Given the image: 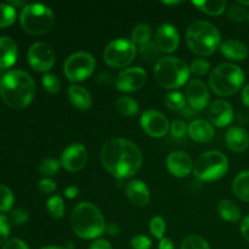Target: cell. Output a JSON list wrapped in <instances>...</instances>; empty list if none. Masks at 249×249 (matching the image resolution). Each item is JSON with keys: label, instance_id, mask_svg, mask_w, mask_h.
<instances>
[{"label": "cell", "instance_id": "6da1fadb", "mask_svg": "<svg viewBox=\"0 0 249 249\" xmlns=\"http://www.w3.org/2000/svg\"><path fill=\"white\" fill-rule=\"evenodd\" d=\"M105 169L116 179H128L135 175L142 165V153L130 140L117 138L107 141L100 153Z\"/></svg>", "mask_w": 249, "mask_h": 249}, {"label": "cell", "instance_id": "7a4b0ae2", "mask_svg": "<svg viewBox=\"0 0 249 249\" xmlns=\"http://www.w3.org/2000/svg\"><path fill=\"white\" fill-rule=\"evenodd\" d=\"M0 95L5 104L11 108H24L33 101L36 95L33 78L24 71H9L1 77Z\"/></svg>", "mask_w": 249, "mask_h": 249}, {"label": "cell", "instance_id": "3957f363", "mask_svg": "<svg viewBox=\"0 0 249 249\" xmlns=\"http://www.w3.org/2000/svg\"><path fill=\"white\" fill-rule=\"evenodd\" d=\"M72 229L83 240H95L106 231V223L100 209L90 202H82L72 212Z\"/></svg>", "mask_w": 249, "mask_h": 249}, {"label": "cell", "instance_id": "277c9868", "mask_svg": "<svg viewBox=\"0 0 249 249\" xmlns=\"http://www.w3.org/2000/svg\"><path fill=\"white\" fill-rule=\"evenodd\" d=\"M186 43L190 50L199 56H209L220 48L221 36L218 28L207 21L192 22L186 31Z\"/></svg>", "mask_w": 249, "mask_h": 249}, {"label": "cell", "instance_id": "5b68a950", "mask_svg": "<svg viewBox=\"0 0 249 249\" xmlns=\"http://www.w3.org/2000/svg\"><path fill=\"white\" fill-rule=\"evenodd\" d=\"M245 73L232 63H221L209 75V88L219 96H231L242 88Z\"/></svg>", "mask_w": 249, "mask_h": 249}, {"label": "cell", "instance_id": "8992f818", "mask_svg": "<svg viewBox=\"0 0 249 249\" xmlns=\"http://www.w3.org/2000/svg\"><path fill=\"white\" fill-rule=\"evenodd\" d=\"M155 78L165 89H178L189 80L190 67L179 57L160 58L155 66Z\"/></svg>", "mask_w": 249, "mask_h": 249}, {"label": "cell", "instance_id": "52a82bcc", "mask_svg": "<svg viewBox=\"0 0 249 249\" xmlns=\"http://www.w3.org/2000/svg\"><path fill=\"white\" fill-rule=\"evenodd\" d=\"M19 23L24 32L32 36H41L53 28L55 15L43 4H28L19 14Z\"/></svg>", "mask_w": 249, "mask_h": 249}, {"label": "cell", "instance_id": "ba28073f", "mask_svg": "<svg viewBox=\"0 0 249 249\" xmlns=\"http://www.w3.org/2000/svg\"><path fill=\"white\" fill-rule=\"evenodd\" d=\"M229 160L219 151H207L198 156L194 164V174L202 181H216L226 174Z\"/></svg>", "mask_w": 249, "mask_h": 249}, {"label": "cell", "instance_id": "9c48e42d", "mask_svg": "<svg viewBox=\"0 0 249 249\" xmlns=\"http://www.w3.org/2000/svg\"><path fill=\"white\" fill-rule=\"evenodd\" d=\"M136 55V45L129 39L118 38L105 49L104 60L109 67L124 68L130 65Z\"/></svg>", "mask_w": 249, "mask_h": 249}, {"label": "cell", "instance_id": "30bf717a", "mask_svg": "<svg viewBox=\"0 0 249 249\" xmlns=\"http://www.w3.org/2000/svg\"><path fill=\"white\" fill-rule=\"evenodd\" d=\"M96 61L94 56L85 51L72 53L63 65V72L70 82H83L94 73Z\"/></svg>", "mask_w": 249, "mask_h": 249}, {"label": "cell", "instance_id": "8fae6325", "mask_svg": "<svg viewBox=\"0 0 249 249\" xmlns=\"http://www.w3.org/2000/svg\"><path fill=\"white\" fill-rule=\"evenodd\" d=\"M27 58L34 71L46 73L55 63V53L49 44L38 41L29 48Z\"/></svg>", "mask_w": 249, "mask_h": 249}, {"label": "cell", "instance_id": "7c38bea8", "mask_svg": "<svg viewBox=\"0 0 249 249\" xmlns=\"http://www.w3.org/2000/svg\"><path fill=\"white\" fill-rule=\"evenodd\" d=\"M147 80V73L141 67L125 68L118 73L116 87L119 91L134 92L140 90Z\"/></svg>", "mask_w": 249, "mask_h": 249}, {"label": "cell", "instance_id": "4fadbf2b", "mask_svg": "<svg viewBox=\"0 0 249 249\" xmlns=\"http://www.w3.org/2000/svg\"><path fill=\"white\" fill-rule=\"evenodd\" d=\"M140 124L142 130L152 138H163L170 129L167 117L160 111L148 109L141 116Z\"/></svg>", "mask_w": 249, "mask_h": 249}, {"label": "cell", "instance_id": "5bb4252c", "mask_svg": "<svg viewBox=\"0 0 249 249\" xmlns=\"http://www.w3.org/2000/svg\"><path fill=\"white\" fill-rule=\"evenodd\" d=\"M88 163V151L82 143H72L61 156V165L71 173L82 170Z\"/></svg>", "mask_w": 249, "mask_h": 249}, {"label": "cell", "instance_id": "9a60e30c", "mask_svg": "<svg viewBox=\"0 0 249 249\" xmlns=\"http://www.w3.org/2000/svg\"><path fill=\"white\" fill-rule=\"evenodd\" d=\"M185 97L189 102L190 107L196 111H201L208 107L209 104V89L206 83L201 79H192L186 85L185 90Z\"/></svg>", "mask_w": 249, "mask_h": 249}, {"label": "cell", "instance_id": "2e32d148", "mask_svg": "<svg viewBox=\"0 0 249 249\" xmlns=\"http://www.w3.org/2000/svg\"><path fill=\"white\" fill-rule=\"evenodd\" d=\"M155 44L160 53H173L177 50L180 44L179 32L169 23L160 24L156 31Z\"/></svg>", "mask_w": 249, "mask_h": 249}, {"label": "cell", "instance_id": "e0dca14e", "mask_svg": "<svg viewBox=\"0 0 249 249\" xmlns=\"http://www.w3.org/2000/svg\"><path fill=\"white\" fill-rule=\"evenodd\" d=\"M209 123L218 128L229 125L233 119V108L230 102L225 100H215L208 106Z\"/></svg>", "mask_w": 249, "mask_h": 249}, {"label": "cell", "instance_id": "ac0fdd59", "mask_svg": "<svg viewBox=\"0 0 249 249\" xmlns=\"http://www.w3.org/2000/svg\"><path fill=\"white\" fill-rule=\"evenodd\" d=\"M167 168L174 177L186 178L194 170V162L189 153L174 151L167 157Z\"/></svg>", "mask_w": 249, "mask_h": 249}, {"label": "cell", "instance_id": "d6986e66", "mask_svg": "<svg viewBox=\"0 0 249 249\" xmlns=\"http://www.w3.org/2000/svg\"><path fill=\"white\" fill-rule=\"evenodd\" d=\"M125 194L129 201L136 207H146L150 203L151 195L147 185L143 181L134 179L129 181L125 186Z\"/></svg>", "mask_w": 249, "mask_h": 249}, {"label": "cell", "instance_id": "ffe728a7", "mask_svg": "<svg viewBox=\"0 0 249 249\" xmlns=\"http://www.w3.org/2000/svg\"><path fill=\"white\" fill-rule=\"evenodd\" d=\"M187 133L194 141L204 143L209 142L214 138L215 131L209 122L204 121V119H195L190 123Z\"/></svg>", "mask_w": 249, "mask_h": 249}, {"label": "cell", "instance_id": "44dd1931", "mask_svg": "<svg viewBox=\"0 0 249 249\" xmlns=\"http://www.w3.org/2000/svg\"><path fill=\"white\" fill-rule=\"evenodd\" d=\"M225 141L228 147L233 152H243L249 146V134L246 129L232 126L226 131Z\"/></svg>", "mask_w": 249, "mask_h": 249}, {"label": "cell", "instance_id": "7402d4cb", "mask_svg": "<svg viewBox=\"0 0 249 249\" xmlns=\"http://www.w3.org/2000/svg\"><path fill=\"white\" fill-rule=\"evenodd\" d=\"M17 60V44L10 36H0V68L6 70Z\"/></svg>", "mask_w": 249, "mask_h": 249}, {"label": "cell", "instance_id": "603a6c76", "mask_svg": "<svg viewBox=\"0 0 249 249\" xmlns=\"http://www.w3.org/2000/svg\"><path fill=\"white\" fill-rule=\"evenodd\" d=\"M220 51L226 58L232 61H243L248 56V49L242 41L228 39L220 44Z\"/></svg>", "mask_w": 249, "mask_h": 249}, {"label": "cell", "instance_id": "cb8c5ba5", "mask_svg": "<svg viewBox=\"0 0 249 249\" xmlns=\"http://www.w3.org/2000/svg\"><path fill=\"white\" fill-rule=\"evenodd\" d=\"M68 97H70L71 104L80 111H87L92 105L90 92L79 85H71L68 88Z\"/></svg>", "mask_w": 249, "mask_h": 249}, {"label": "cell", "instance_id": "d4e9b609", "mask_svg": "<svg viewBox=\"0 0 249 249\" xmlns=\"http://www.w3.org/2000/svg\"><path fill=\"white\" fill-rule=\"evenodd\" d=\"M218 214L223 220L229 223H236L241 219V209L235 202L230 199H223L218 206Z\"/></svg>", "mask_w": 249, "mask_h": 249}, {"label": "cell", "instance_id": "484cf974", "mask_svg": "<svg viewBox=\"0 0 249 249\" xmlns=\"http://www.w3.org/2000/svg\"><path fill=\"white\" fill-rule=\"evenodd\" d=\"M232 191L241 201L249 202V170L240 173L233 179Z\"/></svg>", "mask_w": 249, "mask_h": 249}, {"label": "cell", "instance_id": "4316f807", "mask_svg": "<svg viewBox=\"0 0 249 249\" xmlns=\"http://www.w3.org/2000/svg\"><path fill=\"white\" fill-rule=\"evenodd\" d=\"M116 108L122 116L131 117L139 112V104L130 96H119L116 100Z\"/></svg>", "mask_w": 249, "mask_h": 249}, {"label": "cell", "instance_id": "83f0119b", "mask_svg": "<svg viewBox=\"0 0 249 249\" xmlns=\"http://www.w3.org/2000/svg\"><path fill=\"white\" fill-rule=\"evenodd\" d=\"M192 4L198 10H201L204 14L209 16H218L223 14L226 10V1L225 0H214V1H192Z\"/></svg>", "mask_w": 249, "mask_h": 249}, {"label": "cell", "instance_id": "f1b7e54d", "mask_svg": "<svg viewBox=\"0 0 249 249\" xmlns=\"http://www.w3.org/2000/svg\"><path fill=\"white\" fill-rule=\"evenodd\" d=\"M151 36H152L151 27L146 23H139L138 26L134 27L133 32H131V41L135 45L138 44V45L142 46L150 43Z\"/></svg>", "mask_w": 249, "mask_h": 249}, {"label": "cell", "instance_id": "f546056e", "mask_svg": "<svg viewBox=\"0 0 249 249\" xmlns=\"http://www.w3.org/2000/svg\"><path fill=\"white\" fill-rule=\"evenodd\" d=\"M164 105L168 108L172 109V111H184V109L186 108V97H185L181 92H169V94L164 97Z\"/></svg>", "mask_w": 249, "mask_h": 249}, {"label": "cell", "instance_id": "4dcf8cb0", "mask_svg": "<svg viewBox=\"0 0 249 249\" xmlns=\"http://www.w3.org/2000/svg\"><path fill=\"white\" fill-rule=\"evenodd\" d=\"M46 209H48L49 214L55 219H61L65 215V203H63L62 197L56 195L51 198L48 199L46 202Z\"/></svg>", "mask_w": 249, "mask_h": 249}, {"label": "cell", "instance_id": "1f68e13d", "mask_svg": "<svg viewBox=\"0 0 249 249\" xmlns=\"http://www.w3.org/2000/svg\"><path fill=\"white\" fill-rule=\"evenodd\" d=\"M60 167H61V162H58V160H55V158L48 157V158H44L43 160H40V163H39L38 165V170L43 177L49 178L55 175L56 173L58 172V169H60Z\"/></svg>", "mask_w": 249, "mask_h": 249}, {"label": "cell", "instance_id": "d6a6232c", "mask_svg": "<svg viewBox=\"0 0 249 249\" xmlns=\"http://www.w3.org/2000/svg\"><path fill=\"white\" fill-rule=\"evenodd\" d=\"M16 9L10 6L9 4H0V28L9 27L16 21Z\"/></svg>", "mask_w": 249, "mask_h": 249}, {"label": "cell", "instance_id": "836d02e7", "mask_svg": "<svg viewBox=\"0 0 249 249\" xmlns=\"http://www.w3.org/2000/svg\"><path fill=\"white\" fill-rule=\"evenodd\" d=\"M180 249H211L208 242L198 235H190L182 241Z\"/></svg>", "mask_w": 249, "mask_h": 249}, {"label": "cell", "instance_id": "e575fe53", "mask_svg": "<svg viewBox=\"0 0 249 249\" xmlns=\"http://www.w3.org/2000/svg\"><path fill=\"white\" fill-rule=\"evenodd\" d=\"M15 202L14 194L5 185H0V212H9Z\"/></svg>", "mask_w": 249, "mask_h": 249}, {"label": "cell", "instance_id": "d590c367", "mask_svg": "<svg viewBox=\"0 0 249 249\" xmlns=\"http://www.w3.org/2000/svg\"><path fill=\"white\" fill-rule=\"evenodd\" d=\"M228 17L232 22L240 23V22H245L246 19L249 18V12L242 5H231L228 9Z\"/></svg>", "mask_w": 249, "mask_h": 249}, {"label": "cell", "instance_id": "8d00e7d4", "mask_svg": "<svg viewBox=\"0 0 249 249\" xmlns=\"http://www.w3.org/2000/svg\"><path fill=\"white\" fill-rule=\"evenodd\" d=\"M167 230V225L162 216H153L150 221V231L152 236H155L158 240L164 238V232Z\"/></svg>", "mask_w": 249, "mask_h": 249}, {"label": "cell", "instance_id": "74e56055", "mask_svg": "<svg viewBox=\"0 0 249 249\" xmlns=\"http://www.w3.org/2000/svg\"><path fill=\"white\" fill-rule=\"evenodd\" d=\"M190 67V73H192L196 77H202V75L207 74L211 70V63L206 60V58H196L191 62Z\"/></svg>", "mask_w": 249, "mask_h": 249}, {"label": "cell", "instance_id": "f35d334b", "mask_svg": "<svg viewBox=\"0 0 249 249\" xmlns=\"http://www.w3.org/2000/svg\"><path fill=\"white\" fill-rule=\"evenodd\" d=\"M41 83L46 91H49L50 94H57L61 90V80L53 73H46L41 79Z\"/></svg>", "mask_w": 249, "mask_h": 249}, {"label": "cell", "instance_id": "ab89813d", "mask_svg": "<svg viewBox=\"0 0 249 249\" xmlns=\"http://www.w3.org/2000/svg\"><path fill=\"white\" fill-rule=\"evenodd\" d=\"M187 129H189V126L186 125V123H185L184 121H181V119H177V121H174L172 124H170L169 130L173 138L180 139V138H184L185 134L187 133Z\"/></svg>", "mask_w": 249, "mask_h": 249}, {"label": "cell", "instance_id": "60d3db41", "mask_svg": "<svg viewBox=\"0 0 249 249\" xmlns=\"http://www.w3.org/2000/svg\"><path fill=\"white\" fill-rule=\"evenodd\" d=\"M28 220V212L23 208H17L10 214V223L15 225H23Z\"/></svg>", "mask_w": 249, "mask_h": 249}, {"label": "cell", "instance_id": "b9f144b4", "mask_svg": "<svg viewBox=\"0 0 249 249\" xmlns=\"http://www.w3.org/2000/svg\"><path fill=\"white\" fill-rule=\"evenodd\" d=\"M160 53V51L158 50L156 44H152L151 41L150 43L145 44V45L140 46V53H141V57H142L143 60H150V58L158 57Z\"/></svg>", "mask_w": 249, "mask_h": 249}, {"label": "cell", "instance_id": "7bdbcfd3", "mask_svg": "<svg viewBox=\"0 0 249 249\" xmlns=\"http://www.w3.org/2000/svg\"><path fill=\"white\" fill-rule=\"evenodd\" d=\"M131 248L133 249H150L152 246L150 238L145 235H138L134 236L130 241Z\"/></svg>", "mask_w": 249, "mask_h": 249}, {"label": "cell", "instance_id": "ee69618b", "mask_svg": "<svg viewBox=\"0 0 249 249\" xmlns=\"http://www.w3.org/2000/svg\"><path fill=\"white\" fill-rule=\"evenodd\" d=\"M10 220L5 215L0 214V246L7 242L10 235Z\"/></svg>", "mask_w": 249, "mask_h": 249}, {"label": "cell", "instance_id": "f6af8a7d", "mask_svg": "<svg viewBox=\"0 0 249 249\" xmlns=\"http://www.w3.org/2000/svg\"><path fill=\"white\" fill-rule=\"evenodd\" d=\"M38 187H39V191L43 192V194L49 195V194H53V192L55 191L57 185H56V182L53 181V179L44 178V179H41L40 181H39Z\"/></svg>", "mask_w": 249, "mask_h": 249}, {"label": "cell", "instance_id": "bcb514c9", "mask_svg": "<svg viewBox=\"0 0 249 249\" xmlns=\"http://www.w3.org/2000/svg\"><path fill=\"white\" fill-rule=\"evenodd\" d=\"M2 249H29L28 246L26 245V242H23L22 240H18V238H12V240H9L4 245Z\"/></svg>", "mask_w": 249, "mask_h": 249}, {"label": "cell", "instance_id": "7dc6e473", "mask_svg": "<svg viewBox=\"0 0 249 249\" xmlns=\"http://www.w3.org/2000/svg\"><path fill=\"white\" fill-rule=\"evenodd\" d=\"M89 249H113L111 243L106 240H95L94 242L90 245Z\"/></svg>", "mask_w": 249, "mask_h": 249}, {"label": "cell", "instance_id": "c3c4849f", "mask_svg": "<svg viewBox=\"0 0 249 249\" xmlns=\"http://www.w3.org/2000/svg\"><path fill=\"white\" fill-rule=\"evenodd\" d=\"M241 233L243 237L249 242V215L243 219L242 224H241Z\"/></svg>", "mask_w": 249, "mask_h": 249}, {"label": "cell", "instance_id": "681fc988", "mask_svg": "<svg viewBox=\"0 0 249 249\" xmlns=\"http://www.w3.org/2000/svg\"><path fill=\"white\" fill-rule=\"evenodd\" d=\"M78 195H79V189L77 186H73V185L65 190V196L70 199L75 198V197H78Z\"/></svg>", "mask_w": 249, "mask_h": 249}, {"label": "cell", "instance_id": "f907efd6", "mask_svg": "<svg viewBox=\"0 0 249 249\" xmlns=\"http://www.w3.org/2000/svg\"><path fill=\"white\" fill-rule=\"evenodd\" d=\"M106 231L109 236H117L121 232V229H119L118 224H109L106 226Z\"/></svg>", "mask_w": 249, "mask_h": 249}, {"label": "cell", "instance_id": "816d5d0a", "mask_svg": "<svg viewBox=\"0 0 249 249\" xmlns=\"http://www.w3.org/2000/svg\"><path fill=\"white\" fill-rule=\"evenodd\" d=\"M158 249H174V243L169 238H162L158 245Z\"/></svg>", "mask_w": 249, "mask_h": 249}, {"label": "cell", "instance_id": "f5cc1de1", "mask_svg": "<svg viewBox=\"0 0 249 249\" xmlns=\"http://www.w3.org/2000/svg\"><path fill=\"white\" fill-rule=\"evenodd\" d=\"M242 101L246 106L249 107V84L246 85L242 90Z\"/></svg>", "mask_w": 249, "mask_h": 249}, {"label": "cell", "instance_id": "db71d44e", "mask_svg": "<svg viewBox=\"0 0 249 249\" xmlns=\"http://www.w3.org/2000/svg\"><path fill=\"white\" fill-rule=\"evenodd\" d=\"M7 4L10 5V6H12L14 9H16V7H26L27 4L24 1H12V0H10V1H7Z\"/></svg>", "mask_w": 249, "mask_h": 249}, {"label": "cell", "instance_id": "11a10c76", "mask_svg": "<svg viewBox=\"0 0 249 249\" xmlns=\"http://www.w3.org/2000/svg\"><path fill=\"white\" fill-rule=\"evenodd\" d=\"M40 249H65L62 247H57V246H49V247H43Z\"/></svg>", "mask_w": 249, "mask_h": 249}, {"label": "cell", "instance_id": "9f6ffc18", "mask_svg": "<svg viewBox=\"0 0 249 249\" xmlns=\"http://www.w3.org/2000/svg\"><path fill=\"white\" fill-rule=\"evenodd\" d=\"M163 4L164 5H177V4H180V1H170V2L163 1Z\"/></svg>", "mask_w": 249, "mask_h": 249}, {"label": "cell", "instance_id": "6f0895ef", "mask_svg": "<svg viewBox=\"0 0 249 249\" xmlns=\"http://www.w3.org/2000/svg\"><path fill=\"white\" fill-rule=\"evenodd\" d=\"M238 4L242 5V6H248L249 1H242V0H240V2H238Z\"/></svg>", "mask_w": 249, "mask_h": 249}, {"label": "cell", "instance_id": "680465c9", "mask_svg": "<svg viewBox=\"0 0 249 249\" xmlns=\"http://www.w3.org/2000/svg\"><path fill=\"white\" fill-rule=\"evenodd\" d=\"M1 77H2V75H1ZM1 77H0V82H1Z\"/></svg>", "mask_w": 249, "mask_h": 249}, {"label": "cell", "instance_id": "91938a15", "mask_svg": "<svg viewBox=\"0 0 249 249\" xmlns=\"http://www.w3.org/2000/svg\"><path fill=\"white\" fill-rule=\"evenodd\" d=\"M248 19H249V18H248Z\"/></svg>", "mask_w": 249, "mask_h": 249}]
</instances>
